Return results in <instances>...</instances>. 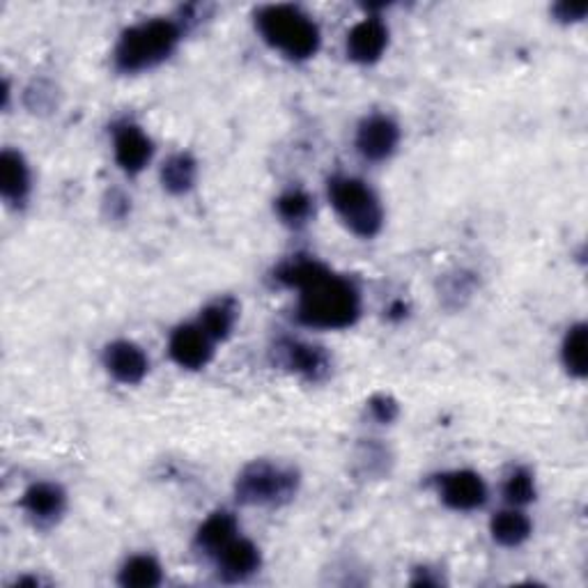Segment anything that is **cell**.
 <instances>
[{
    "instance_id": "8fae6325",
    "label": "cell",
    "mask_w": 588,
    "mask_h": 588,
    "mask_svg": "<svg viewBox=\"0 0 588 588\" xmlns=\"http://www.w3.org/2000/svg\"><path fill=\"white\" fill-rule=\"evenodd\" d=\"M389 44V28L380 19H364L347 35V56L349 60L370 65L378 62Z\"/></svg>"
},
{
    "instance_id": "3957f363",
    "label": "cell",
    "mask_w": 588,
    "mask_h": 588,
    "mask_svg": "<svg viewBox=\"0 0 588 588\" xmlns=\"http://www.w3.org/2000/svg\"><path fill=\"white\" fill-rule=\"evenodd\" d=\"M255 26L265 42L290 60H309L320 49L318 23L295 5H267L257 10Z\"/></svg>"
},
{
    "instance_id": "ac0fdd59",
    "label": "cell",
    "mask_w": 588,
    "mask_h": 588,
    "mask_svg": "<svg viewBox=\"0 0 588 588\" xmlns=\"http://www.w3.org/2000/svg\"><path fill=\"white\" fill-rule=\"evenodd\" d=\"M492 538L504 547H520L531 535V520L522 510H501L492 517Z\"/></svg>"
},
{
    "instance_id": "7a4b0ae2",
    "label": "cell",
    "mask_w": 588,
    "mask_h": 588,
    "mask_svg": "<svg viewBox=\"0 0 588 588\" xmlns=\"http://www.w3.org/2000/svg\"><path fill=\"white\" fill-rule=\"evenodd\" d=\"M182 26L173 19H150L123 33L113 51L115 69L123 74H138L161 65L177 49Z\"/></svg>"
},
{
    "instance_id": "44dd1931",
    "label": "cell",
    "mask_w": 588,
    "mask_h": 588,
    "mask_svg": "<svg viewBox=\"0 0 588 588\" xmlns=\"http://www.w3.org/2000/svg\"><path fill=\"white\" fill-rule=\"evenodd\" d=\"M276 211L278 217L284 219V223L301 228L313 217V198L301 189H292L276 200Z\"/></svg>"
},
{
    "instance_id": "ba28073f",
    "label": "cell",
    "mask_w": 588,
    "mask_h": 588,
    "mask_svg": "<svg viewBox=\"0 0 588 588\" xmlns=\"http://www.w3.org/2000/svg\"><path fill=\"white\" fill-rule=\"evenodd\" d=\"M441 501L453 510H476L487 501V485L474 472H451L439 481Z\"/></svg>"
},
{
    "instance_id": "7402d4cb",
    "label": "cell",
    "mask_w": 588,
    "mask_h": 588,
    "mask_svg": "<svg viewBox=\"0 0 588 588\" xmlns=\"http://www.w3.org/2000/svg\"><path fill=\"white\" fill-rule=\"evenodd\" d=\"M561 357L563 366H566L573 378H586V324H575L570 328L566 341H563Z\"/></svg>"
},
{
    "instance_id": "8992f818",
    "label": "cell",
    "mask_w": 588,
    "mask_h": 588,
    "mask_svg": "<svg viewBox=\"0 0 588 588\" xmlns=\"http://www.w3.org/2000/svg\"><path fill=\"white\" fill-rule=\"evenodd\" d=\"M274 349H276V361L280 366L288 368L290 372H297L299 378L309 382L324 380L328 370H332V359H328V355L322 347L313 343L284 338V341H278Z\"/></svg>"
},
{
    "instance_id": "7c38bea8",
    "label": "cell",
    "mask_w": 588,
    "mask_h": 588,
    "mask_svg": "<svg viewBox=\"0 0 588 588\" xmlns=\"http://www.w3.org/2000/svg\"><path fill=\"white\" fill-rule=\"evenodd\" d=\"M21 506L37 527H51L62 517L67 497L60 485L35 483L23 494Z\"/></svg>"
},
{
    "instance_id": "e0dca14e",
    "label": "cell",
    "mask_w": 588,
    "mask_h": 588,
    "mask_svg": "<svg viewBox=\"0 0 588 588\" xmlns=\"http://www.w3.org/2000/svg\"><path fill=\"white\" fill-rule=\"evenodd\" d=\"M240 315V305L234 299L226 297L219 299L215 303H209L207 309L200 313V328L211 338V341H223L230 336V332L234 328V322H238Z\"/></svg>"
},
{
    "instance_id": "9a60e30c",
    "label": "cell",
    "mask_w": 588,
    "mask_h": 588,
    "mask_svg": "<svg viewBox=\"0 0 588 588\" xmlns=\"http://www.w3.org/2000/svg\"><path fill=\"white\" fill-rule=\"evenodd\" d=\"M31 194L28 163L19 152L3 150L0 154V196L12 207L26 203Z\"/></svg>"
},
{
    "instance_id": "9c48e42d",
    "label": "cell",
    "mask_w": 588,
    "mask_h": 588,
    "mask_svg": "<svg viewBox=\"0 0 588 588\" xmlns=\"http://www.w3.org/2000/svg\"><path fill=\"white\" fill-rule=\"evenodd\" d=\"M400 140L397 125L387 115H372L361 123L357 131V150L368 161H384L389 159Z\"/></svg>"
},
{
    "instance_id": "4fadbf2b",
    "label": "cell",
    "mask_w": 588,
    "mask_h": 588,
    "mask_svg": "<svg viewBox=\"0 0 588 588\" xmlns=\"http://www.w3.org/2000/svg\"><path fill=\"white\" fill-rule=\"evenodd\" d=\"M152 140L136 125H123L115 129V159L129 175L143 171L152 159Z\"/></svg>"
},
{
    "instance_id": "d6986e66",
    "label": "cell",
    "mask_w": 588,
    "mask_h": 588,
    "mask_svg": "<svg viewBox=\"0 0 588 588\" xmlns=\"http://www.w3.org/2000/svg\"><path fill=\"white\" fill-rule=\"evenodd\" d=\"M196 175H198L196 159L192 154L180 152V154H173L166 163H163L161 184H163V189H166L169 194L182 196V194H186L192 189L194 182H196Z\"/></svg>"
},
{
    "instance_id": "603a6c76",
    "label": "cell",
    "mask_w": 588,
    "mask_h": 588,
    "mask_svg": "<svg viewBox=\"0 0 588 588\" xmlns=\"http://www.w3.org/2000/svg\"><path fill=\"white\" fill-rule=\"evenodd\" d=\"M504 497L512 506H527L535 499V483L531 472L527 469H515V472L506 479Z\"/></svg>"
},
{
    "instance_id": "2e32d148",
    "label": "cell",
    "mask_w": 588,
    "mask_h": 588,
    "mask_svg": "<svg viewBox=\"0 0 588 588\" xmlns=\"http://www.w3.org/2000/svg\"><path fill=\"white\" fill-rule=\"evenodd\" d=\"M238 538V520H234L232 512L219 510L215 515H209L205 524L196 533V547L205 554L215 558L228 543Z\"/></svg>"
},
{
    "instance_id": "cb8c5ba5",
    "label": "cell",
    "mask_w": 588,
    "mask_h": 588,
    "mask_svg": "<svg viewBox=\"0 0 588 588\" xmlns=\"http://www.w3.org/2000/svg\"><path fill=\"white\" fill-rule=\"evenodd\" d=\"M370 412L380 423H391L397 416V405L389 395H374L370 400Z\"/></svg>"
},
{
    "instance_id": "30bf717a",
    "label": "cell",
    "mask_w": 588,
    "mask_h": 588,
    "mask_svg": "<svg viewBox=\"0 0 588 588\" xmlns=\"http://www.w3.org/2000/svg\"><path fill=\"white\" fill-rule=\"evenodd\" d=\"M104 366L120 384H138L150 370V361L146 351L129 341L111 343L104 351Z\"/></svg>"
},
{
    "instance_id": "52a82bcc",
    "label": "cell",
    "mask_w": 588,
    "mask_h": 588,
    "mask_svg": "<svg viewBox=\"0 0 588 588\" xmlns=\"http://www.w3.org/2000/svg\"><path fill=\"white\" fill-rule=\"evenodd\" d=\"M169 351L177 366L186 370H200L215 355V341L203 332L200 324H184L173 332Z\"/></svg>"
},
{
    "instance_id": "d4e9b609",
    "label": "cell",
    "mask_w": 588,
    "mask_h": 588,
    "mask_svg": "<svg viewBox=\"0 0 588 588\" xmlns=\"http://www.w3.org/2000/svg\"><path fill=\"white\" fill-rule=\"evenodd\" d=\"M588 12V5L586 3H558L554 8V14L561 19V21H581Z\"/></svg>"
},
{
    "instance_id": "6da1fadb",
    "label": "cell",
    "mask_w": 588,
    "mask_h": 588,
    "mask_svg": "<svg viewBox=\"0 0 588 588\" xmlns=\"http://www.w3.org/2000/svg\"><path fill=\"white\" fill-rule=\"evenodd\" d=\"M280 284L299 290L297 320L311 328H347L361 315V295L349 278L313 257H292L276 272Z\"/></svg>"
},
{
    "instance_id": "277c9868",
    "label": "cell",
    "mask_w": 588,
    "mask_h": 588,
    "mask_svg": "<svg viewBox=\"0 0 588 588\" xmlns=\"http://www.w3.org/2000/svg\"><path fill=\"white\" fill-rule=\"evenodd\" d=\"M328 200L357 238L370 240L382 230L384 209L366 182L345 175L328 180Z\"/></svg>"
},
{
    "instance_id": "5bb4252c",
    "label": "cell",
    "mask_w": 588,
    "mask_h": 588,
    "mask_svg": "<svg viewBox=\"0 0 588 588\" xmlns=\"http://www.w3.org/2000/svg\"><path fill=\"white\" fill-rule=\"evenodd\" d=\"M219 575L226 581H244L261 570V550H257L251 540L234 538L217 556Z\"/></svg>"
},
{
    "instance_id": "ffe728a7",
    "label": "cell",
    "mask_w": 588,
    "mask_h": 588,
    "mask_svg": "<svg viewBox=\"0 0 588 588\" xmlns=\"http://www.w3.org/2000/svg\"><path fill=\"white\" fill-rule=\"evenodd\" d=\"M163 579L159 561L152 556H131L123 570H120V584L127 588H152L159 586Z\"/></svg>"
},
{
    "instance_id": "5b68a950",
    "label": "cell",
    "mask_w": 588,
    "mask_h": 588,
    "mask_svg": "<svg viewBox=\"0 0 588 588\" xmlns=\"http://www.w3.org/2000/svg\"><path fill=\"white\" fill-rule=\"evenodd\" d=\"M299 474L292 466L257 460L249 464L234 483V494L246 506H284L292 501Z\"/></svg>"
}]
</instances>
